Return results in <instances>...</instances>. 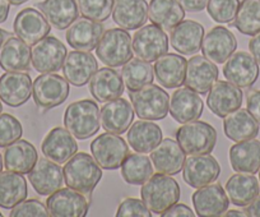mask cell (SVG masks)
<instances>
[{"label": "cell", "mask_w": 260, "mask_h": 217, "mask_svg": "<svg viewBox=\"0 0 260 217\" xmlns=\"http://www.w3.org/2000/svg\"><path fill=\"white\" fill-rule=\"evenodd\" d=\"M101 169L93 156H89L86 152H79L65 162L62 169L64 181L69 188L79 193L89 194L101 180Z\"/></svg>", "instance_id": "1"}, {"label": "cell", "mask_w": 260, "mask_h": 217, "mask_svg": "<svg viewBox=\"0 0 260 217\" xmlns=\"http://www.w3.org/2000/svg\"><path fill=\"white\" fill-rule=\"evenodd\" d=\"M142 201L152 212L162 214L180 199V185L167 174H154L141 189Z\"/></svg>", "instance_id": "2"}, {"label": "cell", "mask_w": 260, "mask_h": 217, "mask_svg": "<svg viewBox=\"0 0 260 217\" xmlns=\"http://www.w3.org/2000/svg\"><path fill=\"white\" fill-rule=\"evenodd\" d=\"M64 126L77 139H88L100 129L99 105L92 100H81L67 107Z\"/></svg>", "instance_id": "3"}, {"label": "cell", "mask_w": 260, "mask_h": 217, "mask_svg": "<svg viewBox=\"0 0 260 217\" xmlns=\"http://www.w3.org/2000/svg\"><path fill=\"white\" fill-rule=\"evenodd\" d=\"M130 101L139 119L162 120L170 109V96L156 84H146L137 91H129Z\"/></svg>", "instance_id": "4"}, {"label": "cell", "mask_w": 260, "mask_h": 217, "mask_svg": "<svg viewBox=\"0 0 260 217\" xmlns=\"http://www.w3.org/2000/svg\"><path fill=\"white\" fill-rule=\"evenodd\" d=\"M96 55L110 68L127 63L133 58V44L126 29L110 28L104 32L96 47Z\"/></svg>", "instance_id": "5"}, {"label": "cell", "mask_w": 260, "mask_h": 217, "mask_svg": "<svg viewBox=\"0 0 260 217\" xmlns=\"http://www.w3.org/2000/svg\"><path fill=\"white\" fill-rule=\"evenodd\" d=\"M176 139L186 154H209L217 143V132L204 121H189L177 129Z\"/></svg>", "instance_id": "6"}, {"label": "cell", "mask_w": 260, "mask_h": 217, "mask_svg": "<svg viewBox=\"0 0 260 217\" xmlns=\"http://www.w3.org/2000/svg\"><path fill=\"white\" fill-rule=\"evenodd\" d=\"M91 153L105 170H116L129 154V147L124 138L115 133H102L91 143Z\"/></svg>", "instance_id": "7"}, {"label": "cell", "mask_w": 260, "mask_h": 217, "mask_svg": "<svg viewBox=\"0 0 260 217\" xmlns=\"http://www.w3.org/2000/svg\"><path fill=\"white\" fill-rule=\"evenodd\" d=\"M68 81L57 74L42 73L32 84L35 104L41 109H52L64 104L69 96Z\"/></svg>", "instance_id": "8"}, {"label": "cell", "mask_w": 260, "mask_h": 217, "mask_svg": "<svg viewBox=\"0 0 260 217\" xmlns=\"http://www.w3.org/2000/svg\"><path fill=\"white\" fill-rule=\"evenodd\" d=\"M133 51L144 61H156L169 51V36L156 24L141 27L133 36Z\"/></svg>", "instance_id": "9"}, {"label": "cell", "mask_w": 260, "mask_h": 217, "mask_svg": "<svg viewBox=\"0 0 260 217\" xmlns=\"http://www.w3.org/2000/svg\"><path fill=\"white\" fill-rule=\"evenodd\" d=\"M67 55V47L60 40L54 36H46L32 47L31 61L40 73H55L62 68Z\"/></svg>", "instance_id": "10"}, {"label": "cell", "mask_w": 260, "mask_h": 217, "mask_svg": "<svg viewBox=\"0 0 260 217\" xmlns=\"http://www.w3.org/2000/svg\"><path fill=\"white\" fill-rule=\"evenodd\" d=\"M221 174L218 161L211 154H191L185 160L182 178L191 188H202L213 183Z\"/></svg>", "instance_id": "11"}, {"label": "cell", "mask_w": 260, "mask_h": 217, "mask_svg": "<svg viewBox=\"0 0 260 217\" xmlns=\"http://www.w3.org/2000/svg\"><path fill=\"white\" fill-rule=\"evenodd\" d=\"M259 73V64L249 52L237 51L224 61V78L240 88H250L257 81Z\"/></svg>", "instance_id": "12"}, {"label": "cell", "mask_w": 260, "mask_h": 217, "mask_svg": "<svg viewBox=\"0 0 260 217\" xmlns=\"http://www.w3.org/2000/svg\"><path fill=\"white\" fill-rule=\"evenodd\" d=\"M46 207L50 216L54 217H84L88 213V201L83 193L69 187L50 194Z\"/></svg>", "instance_id": "13"}, {"label": "cell", "mask_w": 260, "mask_h": 217, "mask_svg": "<svg viewBox=\"0 0 260 217\" xmlns=\"http://www.w3.org/2000/svg\"><path fill=\"white\" fill-rule=\"evenodd\" d=\"M218 68L206 56L195 55L187 60L184 84L201 95L208 94L218 78Z\"/></svg>", "instance_id": "14"}, {"label": "cell", "mask_w": 260, "mask_h": 217, "mask_svg": "<svg viewBox=\"0 0 260 217\" xmlns=\"http://www.w3.org/2000/svg\"><path fill=\"white\" fill-rule=\"evenodd\" d=\"M237 40L229 28L222 26L213 27L202 42V52L207 59L216 64H222L235 52Z\"/></svg>", "instance_id": "15"}, {"label": "cell", "mask_w": 260, "mask_h": 217, "mask_svg": "<svg viewBox=\"0 0 260 217\" xmlns=\"http://www.w3.org/2000/svg\"><path fill=\"white\" fill-rule=\"evenodd\" d=\"M242 100L244 94L240 87L235 86L229 81H219L209 89L207 105L214 115L224 118L241 107Z\"/></svg>", "instance_id": "16"}, {"label": "cell", "mask_w": 260, "mask_h": 217, "mask_svg": "<svg viewBox=\"0 0 260 217\" xmlns=\"http://www.w3.org/2000/svg\"><path fill=\"white\" fill-rule=\"evenodd\" d=\"M28 180L36 193L40 196H50L57 189L61 188L64 183V173L60 164L52 160L40 159L36 165L28 173Z\"/></svg>", "instance_id": "17"}, {"label": "cell", "mask_w": 260, "mask_h": 217, "mask_svg": "<svg viewBox=\"0 0 260 217\" xmlns=\"http://www.w3.org/2000/svg\"><path fill=\"white\" fill-rule=\"evenodd\" d=\"M13 29L16 36L26 44L35 45L50 34L51 24L37 9L26 8L17 14Z\"/></svg>", "instance_id": "18"}, {"label": "cell", "mask_w": 260, "mask_h": 217, "mask_svg": "<svg viewBox=\"0 0 260 217\" xmlns=\"http://www.w3.org/2000/svg\"><path fill=\"white\" fill-rule=\"evenodd\" d=\"M99 63L91 51H72L65 58L62 64L64 78L76 87H83L91 81L97 72Z\"/></svg>", "instance_id": "19"}, {"label": "cell", "mask_w": 260, "mask_h": 217, "mask_svg": "<svg viewBox=\"0 0 260 217\" xmlns=\"http://www.w3.org/2000/svg\"><path fill=\"white\" fill-rule=\"evenodd\" d=\"M32 79L23 72H7L0 77V100L11 107L26 104L32 95Z\"/></svg>", "instance_id": "20"}, {"label": "cell", "mask_w": 260, "mask_h": 217, "mask_svg": "<svg viewBox=\"0 0 260 217\" xmlns=\"http://www.w3.org/2000/svg\"><path fill=\"white\" fill-rule=\"evenodd\" d=\"M192 204L198 216L217 217L226 213L230 206V199L222 185L208 184L194 192Z\"/></svg>", "instance_id": "21"}, {"label": "cell", "mask_w": 260, "mask_h": 217, "mask_svg": "<svg viewBox=\"0 0 260 217\" xmlns=\"http://www.w3.org/2000/svg\"><path fill=\"white\" fill-rule=\"evenodd\" d=\"M204 104L198 92L187 88H179L172 94L170 109L172 119L180 124L189 123L199 119L203 114Z\"/></svg>", "instance_id": "22"}, {"label": "cell", "mask_w": 260, "mask_h": 217, "mask_svg": "<svg viewBox=\"0 0 260 217\" xmlns=\"http://www.w3.org/2000/svg\"><path fill=\"white\" fill-rule=\"evenodd\" d=\"M42 153L45 157L57 162L65 164L78 151V144L74 136L67 128H52L47 133L41 144Z\"/></svg>", "instance_id": "23"}, {"label": "cell", "mask_w": 260, "mask_h": 217, "mask_svg": "<svg viewBox=\"0 0 260 217\" xmlns=\"http://www.w3.org/2000/svg\"><path fill=\"white\" fill-rule=\"evenodd\" d=\"M186 153L175 139H162L161 143L151 152V161L158 173L176 175L182 170Z\"/></svg>", "instance_id": "24"}, {"label": "cell", "mask_w": 260, "mask_h": 217, "mask_svg": "<svg viewBox=\"0 0 260 217\" xmlns=\"http://www.w3.org/2000/svg\"><path fill=\"white\" fill-rule=\"evenodd\" d=\"M104 35V26L88 18L76 19L67 31L69 46L79 51H92L97 47Z\"/></svg>", "instance_id": "25"}, {"label": "cell", "mask_w": 260, "mask_h": 217, "mask_svg": "<svg viewBox=\"0 0 260 217\" xmlns=\"http://www.w3.org/2000/svg\"><path fill=\"white\" fill-rule=\"evenodd\" d=\"M134 109L125 99L111 100L101 109V126L106 132L122 134L133 123Z\"/></svg>", "instance_id": "26"}, {"label": "cell", "mask_w": 260, "mask_h": 217, "mask_svg": "<svg viewBox=\"0 0 260 217\" xmlns=\"http://www.w3.org/2000/svg\"><path fill=\"white\" fill-rule=\"evenodd\" d=\"M112 19L122 29H138L148 19L146 0H114Z\"/></svg>", "instance_id": "27"}, {"label": "cell", "mask_w": 260, "mask_h": 217, "mask_svg": "<svg viewBox=\"0 0 260 217\" xmlns=\"http://www.w3.org/2000/svg\"><path fill=\"white\" fill-rule=\"evenodd\" d=\"M204 27L195 21H181L171 29L170 40L177 52L182 55H192L202 49Z\"/></svg>", "instance_id": "28"}, {"label": "cell", "mask_w": 260, "mask_h": 217, "mask_svg": "<svg viewBox=\"0 0 260 217\" xmlns=\"http://www.w3.org/2000/svg\"><path fill=\"white\" fill-rule=\"evenodd\" d=\"M89 92L99 102H109L124 94L122 77L112 68H102L92 76Z\"/></svg>", "instance_id": "29"}, {"label": "cell", "mask_w": 260, "mask_h": 217, "mask_svg": "<svg viewBox=\"0 0 260 217\" xmlns=\"http://www.w3.org/2000/svg\"><path fill=\"white\" fill-rule=\"evenodd\" d=\"M186 59L177 54H165L154 64V76L165 88H177L184 84Z\"/></svg>", "instance_id": "30"}, {"label": "cell", "mask_w": 260, "mask_h": 217, "mask_svg": "<svg viewBox=\"0 0 260 217\" xmlns=\"http://www.w3.org/2000/svg\"><path fill=\"white\" fill-rule=\"evenodd\" d=\"M31 49L19 37H8L0 46V68L7 72L28 71Z\"/></svg>", "instance_id": "31"}, {"label": "cell", "mask_w": 260, "mask_h": 217, "mask_svg": "<svg viewBox=\"0 0 260 217\" xmlns=\"http://www.w3.org/2000/svg\"><path fill=\"white\" fill-rule=\"evenodd\" d=\"M36 7L56 29L68 28L78 19L79 8L77 0H44L37 3Z\"/></svg>", "instance_id": "32"}, {"label": "cell", "mask_w": 260, "mask_h": 217, "mask_svg": "<svg viewBox=\"0 0 260 217\" xmlns=\"http://www.w3.org/2000/svg\"><path fill=\"white\" fill-rule=\"evenodd\" d=\"M39 154L32 143L24 139H18L9 144L4 152V166L8 171L24 175L36 165Z\"/></svg>", "instance_id": "33"}, {"label": "cell", "mask_w": 260, "mask_h": 217, "mask_svg": "<svg viewBox=\"0 0 260 217\" xmlns=\"http://www.w3.org/2000/svg\"><path fill=\"white\" fill-rule=\"evenodd\" d=\"M230 164L236 173L256 174L260 169V141L237 142L230 148Z\"/></svg>", "instance_id": "34"}, {"label": "cell", "mask_w": 260, "mask_h": 217, "mask_svg": "<svg viewBox=\"0 0 260 217\" xmlns=\"http://www.w3.org/2000/svg\"><path fill=\"white\" fill-rule=\"evenodd\" d=\"M224 134L235 142L252 139L259 134V123L252 118L247 109H237L232 111L223 120Z\"/></svg>", "instance_id": "35"}, {"label": "cell", "mask_w": 260, "mask_h": 217, "mask_svg": "<svg viewBox=\"0 0 260 217\" xmlns=\"http://www.w3.org/2000/svg\"><path fill=\"white\" fill-rule=\"evenodd\" d=\"M226 193L235 206L246 207L259 196V181L252 174H235L227 180Z\"/></svg>", "instance_id": "36"}, {"label": "cell", "mask_w": 260, "mask_h": 217, "mask_svg": "<svg viewBox=\"0 0 260 217\" xmlns=\"http://www.w3.org/2000/svg\"><path fill=\"white\" fill-rule=\"evenodd\" d=\"M162 141V131L152 120H138L127 132V142L134 151L149 153Z\"/></svg>", "instance_id": "37"}, {"label": "cell", "mask_w": 260, "mask_h": 217, "mask_svg": "<svg viewBox=\"0 0 260 217\" xmlns=\"http://www.w3.org/2000/svg\"><path fill=\"white\" fill-rule=\"evenodd\" d=\"M184 17L185 9L177 0H151L148 6V18L166 31H171Z\"/></svg>", "instance_id": "38"}, {"label": "cell", "mask_w": 260, "mask_h": 217, "mask_svg": "<svg viewBox=\"0 0 260 217\" xmlns=\"http://www.w3.org/2000/svg\"><path fill=\"white\" fill-rule=\"evenodd\" d=\"M27 197V180L22 174L0 173V207L12 209Z\"/></svg>", "instance_id": "39"}, {"label": "cell", "mask_w": 260, "mask_h": 217, "mask_svg": "<svg viewBox=\"0 0 260 217\" xmlns=\"http://www.w3.org/2000/svg\"><path fill=\"white\" fill-rule=\"evenodd\" d=\"M153 175L151 159L142 153L127 154L121 165V176L127 184L141 185Z\"/></svg>", "instance_id": "40"}, {"label": "cell", "mask_w": 260, "mask_h": 217, "mask_svg": "<svg viewBox=\"0 0 260 217\" xmlns=\"http://www.w3.org/2000/svg\"><path fill=\"white\" fill-rule=\"evenodd\" d=\"M237 31L246 36H254L260 32V0H242L236 17L231 22Z\"/></svg>", "instance_id": "41"}, {"label": "cell", "mask_w": 260, "mask_h": 217, "mask_svg": "<svg viewBox=\"0 0 260 217\" xmlns=\"http://www.w3.org/2000/svg\"><path fill=\"white\" fill-rule=\"evenodd\" d=\"M121 77L129 91H137L141 87L153 82L154 69L148 61L142 59H130L122 67Z\"/></svg>", "instance_id": "42"}, {"label": "cell", "mask_w": 260, "mask_h": 217, "mask_svg": "<svg viewBox=\"0 0 260 217\" xmlns=\"http://www.w3.org/2000/svg\"><path fill=\"white\" fill-rule=\"evenodd\" d=\"M77 3L82 17L100 23L110 18L114 8V0H77Z\"/></svg>", "instance_id": "43"}, {"label": "cell", "mask_w": 260, "mask_h": 217, "mask_svg": "<svg viewBox=\"0 0 260 217\" xmlns=\"http://www.w3.org/2000/svg\"><path fill=\"white\" fill-rule=\"evenodd\" d=\"M240 0H209L207 11L217 23H231L236 17Z\"/></svg>", "instance_id": "44"}, {"label": "cell", "mask_w": 260, "mask_h": 217, "mask_svg": "<svg viewBox=\"0 0 260 217\" xmlns=\"http://www.w3.org/2000/svg\"><path fill=\"white\" fill-rule=\"evenodd\" d=\"M23 134L21 121L11 114H0V147H8L21 139Z\"/></svg>", "instance_id": "45"}, {"label": "cell", "mask_w": 260, "mask_h": 217, "mask_svg": "<svg viewBox=\"0 0 260 217\" xmlns=\"http://www.w3.org/2000/svg\"><path fill=\"white\" fill-rule=\"evenodd\" d=\"M50 216L47 207L37 199L19 202L11 211V217H47Z\"/></svg>", "instance_id": "46"}, {"label": "cell", "mask_w": 260, "mask_h": 217, "mask_svg": "<svg viewBox=\"0 0 260 217\" xmlns=\"http://www.w3.org/2000/svg\"><path fill=\"white\" fill-rule=\"evenodd\" d=\"M117 217H151V209L146 203L137 198H126L120 203L116 212Z\"/></svg>", "instance_id": "47"}, {"label": "cell", "mask_w": 260, "mask_h": 217, "mask_svg": "<svg viewBox=\"0 0 260 217\" xmlns=\"http://www.w3.org/2000/svg\"><path fill=\"white\" fill-rule=\"evenodd\" d=\"M246 109L252 118L260 124V91H251L247 95Z\"/></svg>", "instance_id": "48"}, {"label": "cell", "mask_w": 260, "mask_h": 217, "mask_svg": "<svg viewBox=\"0 0 260 217\" xmlns=\"http://www.w3.org/2000/svg\"><path fill=\"white\" fill-rule=\"evenodd\" d=\"M164 217H192L194 216V212L186 206V204H179L175 203L174 206L170 207L166 212L161 214Z\"/></svg>", "instance_id": "49"}, {"label": "cell", "mask_w": 260, "mask_h": 217, "mask_svg": "<svg viewBox=\"0 0 260 217\" xmlns=\"http://www.w3.org/2000/svg\"><path fill=\"white\" fill-rule=\"evenodd\" d=\"M177 2L181 4L185 11L190 12V13H198L207 8L209 0H177Z\"/></svg>", "instance_id": "50"}, {"label": "cell", "mask_w": 260, "mask_h": 217, "mask_svg": "<svg viewBox=\"0 0 260 217\" xmlns=\"http://www.w3.org/2000/svg\"><path fill=\"white\" fill-rule=\"evenodd\" d=\"M249 50L251 52V55L254 56L255 60L260 66V32L259 34L254 35L252 39L249 42Z\"/></svg>", "instance_id": "51"}, {"label": "cell", "mask_w": 260, "mask_h": 217, "mask_svg": "<svg viewBox=\"0 0 260 217\" xmlns=\"http://www.w3.org/2000/svg\"><path fill=\"white\" fill-rule=\"evenodd\" d=\"M245 213H246V216L260 217V196H257L249 206H246Z\"/></svg>", "instance_id": "52"}, {"label": "cell", "mask_w": 260, "mask_h": 217, "mask_svg": "<svg viewBox=\"0 0 260 217\" xmlns=\"http://www.w3.org/2000/svg\"><path fill=\"white\" fill-rule=\"evenodd\" d=\"M11 11V3L8 0H0V23L7 21Z\"/></svg>", "instance_id": "53"}, {"label": "cell", "mask_w": 260, "mask_h": 217, "mask_svg": "<svg viewBox=\"0 0 260 217\" xmlns=\"http://www.w3.org/2000/svg\"><path fill=\"white\" fill-rule=\"evenodd\" d=\"M11 36H12V35L9 34V32H7V31H4V29L0 28V46H2V45H3V42Z\"/></svg>", "instance_id": "54"}, {"label": "cell", "mask_w": 260, "mask_h": 217, "mask_svg": "<svg viewBox=\"0 0 260 217\" xmlns=\"http://www.w3.org/2000/svg\"><path fill=\"white\" fill-rule=\"evenodd\" d=\"M226 216H229V217H232V216H246V213H245V212H241V211H236V209H232V211H229V212H226Z\"/></svg>", "instance_id": "55"}, {"label": "cell", "mask_w": 260, "mask_h": 217, "mask_svg": "<svg viewBox=\"0 0 260 217\" xmlns=\"http://www.w3.org/2000/svg\"><path fill=\"white\" fill-rule=\"evenodd\" d=\"M8 2L11 4H13V6H22V4H24L28 0H8Z\"/></svg>", "instance_id": "56"}, {"label": "cell", "mask_w": 260, "mask_h": 217, "mask_svg": "<svg viewBox=\"0 0 260 217\" xmlns=\"http://www.w3.org/2000/svg\"><path fill=\"white\" fill-rule=\"evenodd\" d=\"M2 170H3V157L0 154V173H2Z\"/></svg>", "instance_id": "57"}, {"label": "cell", "mask_w": 260, "mask_h": 217, "mask_svg": "<svg viewBox=\"0 0 260 217\" xmlns=\"http://www.w3.org/2000/svg\"><path fill=\"white\" fill-rule=\"evenodd\" d=\"M2 111H3V105H2V101H0V114H2Z\"/></svg>", "instance_id": "58"}, {"label": "cell", "mask_w": 260, "mask_h": 217, "mask_svg": "<svg viewBox=\"0 0 260 217\" xmlns=\"http://www.w3.org/2000/svg\"><path fill=\"white\" fill-rule=\"evenodd\" d=\"M259 180H260V169H259Z\"/></svg>", "instance_id": "59"}, {"label": "cell", "mask_w": 260, "mask_h": 217, "mask_svg": "<svg viewBox=\"0 0 260 217\" xmlns=\"http://www.w3.org/2000/svg\"><path fill=\"white\" fill-rule=\"evenodd\" d=\"M2 216H3V214H2V213H0V217H2Z\"/></svg>", "instance_id": "60"}]
</instances>
